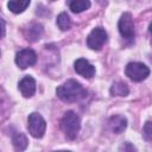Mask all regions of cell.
<instances>
[{
  "instance_id": "obj_1",
  "label": "cell",
  "mask_w": 152,
  "mask_h": 152,
  "mask_svg": "<svg viewBox=\"0 0 152 152\" xmlns=\"http://www.w3.org/2000/svg\"><path fill=\"white\" fill-rule=\"evenodd\" d=\"M57 96L63 102H77L87 96V90L76 80H68L56 89Z\"/></svg>"
},
{
  "instance_id": "obj_2",
  "label": "cell",
  "mask_w": 152,
  "mask_h": 152,
  "mask_svg": "<svg viewBox=\"0 0 152 152\" xmlns=\"http://www.w3.org/2000/svg\"><path fill=\"white\" fill-rule=\"evenodd\" d=\"M61 128L68 139L74 140L78 135V132L81 128L80 116L75 112L68 110L66 113H64V115L61 120Z\"/></svg>"
},
{
  "instance_id": "obj_3",
  "label": "cell",
  "mask_w": 152,
  "mask_h": 152,
  "mask_svg": "<svg viewBox=\"0 0 152 152\" xmlns=\"http://www.w3.org/2000/svg\"><path fill=\"white\" fill-rule=\"evenodd\" d=\"M125 75L134 82H140L144 81L150 75V69L142 63L131 62L125 68Z\"/></svg>"
},
{
  "instance_id": "obj_4",
  "label": "cell",
  "mask_w": 152,
  "mask_h": 152,
  "mask_svg": "<svg viewBox=\"0 0 152 152\" xmlns=\"http://www.w3.org/2000/svg\"><path fill=\"white\" fill-rule=\"evenodd\" d=\"M27 129L33 138H37V139L43 138L46 129V122L40 114L32 113L28 115V119H27Z\"/></svg>"
},
{
  "instance_id": "obj_5",
  "label": "cell",
  "mask_w": 152,
  "mask_h": 152,
  "mask_svg": "<svg viewBox=\"0 0 152 152\" xmlns=\"http://www.w3.org/2000/svg\"><path fill=\"white\" fill-rule=\"evenodd\" d=\"M107 42V32L102 27H95L87 37V45L91 50H101L103 44Z\"/></svg>"
},
{
  "instance_id": "obj_6",
  "label": "cell",
  "mask_w": 152,
  "mask_h": 152,
  "mask_svg": "<svg viewBox=\"0 0 152 152\" xmlns=\"http://www.w3.org/2000/svg\"><path fill=\"white\" fill-rule=\"evenodd\" d=\"M118 28L120 34L126 38V39H131L134 37V21L132 19L131 13H124L118 23Z\"/></svg>"
},
{
  "instance_id": "obj_7",
  "label": "cell",
  "mask_w": 152,
  "mask_h": 152,
  "mask_svg": "<svg viewBox=\"0 0 152 152\" xmlns=\"http://www.w3.org/2000/svg\"><path fill=\"white\" fill-rule=\"evenodd\" d=\"M37 61V55L32 49H23L15 55V63L20 69L32 66Z\"/></svg>"
},
{
  "instance_id": "obj_8",
  "label": "cell",
  "mask_w": 152,
  "mask_h": 152,
  "mask_svg": "<svg viewBox=\"0 0 152 152\" xmlns=\"http://www.w3.org/2000/svg\"><path fill=\"white\" fill-rule=\"evenodd\" d=\"M74 68H75V71L84 78H91L95 75V66L93 64H90L84 58L76 59V62L74 64Z\"/></svg>"
},
{
  "instance_id": "obj_9",
  "label": "cell",
  "mask_w": 152,
  "mask_h": 152,
  "mask_svg": "<svg viewBox=\"0 0 152 152\" xmlns=\"http://www.w3.org/2000/svg\"><path fill=\"white\" fill-rule=\"evenodd\" d=\"M18 88L24 97H31L36 93V81L31 76H25L19 81Z\"/></svg>"
},
{
  "instance_id": "obj_10",
  "label": "cell",
  "mask_w": 152,
  "mask_h": 152,
  "mask_svg": "<svg viewBox=\"0 0 152 152\" xmlns=\"http://www.w3.org/2000/svg\"><path fill=\"white\" fill-rule=\"evenodd\" d=\"M108 125H109V128H110V131L113 133L120 134L127 127V119L125 116H122V115H114V116H112L109 119Z\"/></svg>"
},
{
  "instance_id": "obj_11",
  "label": "cell",
  "mask_w": 152,
  "mask_h": 152,
  "mask_svg": "<svg viewBox=\"0 0 152 152\" xmlns=\"http://www.w3.org/2000/svg\"><path fill=\"white\" fill-rule=\"evenodd\" d=\"M43 34V27L39 24H32L25 30V37L30 42H36Z\"/></svg>"
},
{
  "instance_id": "obj_12",
  "label": "cell",
  "mask_w": 152,
  "mask_h": 152,
  "mask_svg": "<svg viewBox=\"0 0 152 152\" xmlns=\"http://www.w3.org/2000/svg\"><path fill=\"white\" fill-rule=\"evenodd\" d=\"M30 2H31V0H10L7 4V7L11 12L18 14V13L24 12L28 7Z\"/></svg>"
},
{
  "instance_id": "obj_13",
  "label": "cell",
  "mask_w": 152,
  "mask_h": 152,
  "mask_svg": "<svg viewBox=\"0 0 152 152\" xmlns=\"http://www.w3.org/2000/svg\"><path fill=\"white\" fill-rule=\"evenodd\" d=\"M12 144H13L15 150L24 151L28 145V140H27V138H26V135L24 133L18 132L12 137Z\"/></svg>"
},
{
  "instance_id": "obj_14",
  "label": "cell",
  "mask_w": 152,
  "mask_h": 152,
  "mask_svg": "<svg viewBox=\"0 0 152 152\" xmlns=\"http://www.w3.org/2000/svg\"><path fill=\"white\" fill-rule=\"evenodd\" d=\"M109 93L112 96H127L129 93V89L126 83L124 82H115L112 84Z\"/></svg>"
},
{
  "instance_id": "obj_15",
  "label": "cell",
  "mask_w": 152,
  "mask_h": 152,
  "mask_svg": "<svg viewBox=\"0 0 152 152\" xmlns=\"http://www.w3.org/2000/svg\"><path fill=\"white\" fill-rule=\"evenodd\" d=\"M69 7L74 13H81L90 7V1L89 0H71L69 4Z\"/></svg>"
},
{
  "instance_id": "obj_16",
  "label": "cell",
  "mask_w": 152,
  "mask_h": 152,
  "mask_svg": "<svg viewBox=\"0 0 152 152\" xmlns=\"http://www.w3.org/2000/svg\"><path fill=\"white\" fill-rule=\"evenodd\" d=\"M57 26L62 31H68L70 28L71 20H70V17L65 12H62V13L58 14V17H57Z\"/></svg>"
},
{
  "instance_id": "obj_17",
  "label": "cell",
  "mask_w": 152,
  "mask_h": 152,
  "mask_svg": "<svg viewBox=\"0 0 152 152\" xmlns=\"http://www.w3.org/2000/svg\"><path fill=\"white\" fill-rule=\"evenodd\" d=\"M142 137L146 141H152V121L145 122L142 127Z\"/></svg>"
},
{
  "instance_id": "obj_18",
  "label": "cell",
  "mask_w": 152,
  "mask_h": 152,
  "mask_svg": "<svg viewBox=\"0 0 152 152\" xmlns=\"http://www.w3.org/2000/svg\"><path fill=\"white\" fill-rule=\"evenodd\" d=\"M1 25H2V28H1V30H2V33H1V36L4 37V36H5V27H6V26H5V20H4V19H1Z\"/></svg>"
},
{
  "instance_id": "obj_19",
  "label": "cell",
  "mask_w": 152,
  "mask_h": 152,
  "mask_svg": "<svg viewBox=\"0 0 152 152\" xmlns=\"http://www.w3.org/2000/svg\"><path fill=\"white\" fill-rule=\"evenodd\" d=\"M148 32L152 34V21L150 23V25H148Z\"/></svg>"
},
{
  "instance_id": "obj_20",
  "label": "cell",
  "mask_w": 152,
  "mask_h": 152,
  "mask_svg": "<svg viewBox=\"0 0 152 152\" xmlns=\"http://www.w3.org/2000/svg\"><path fill=\"white\" fill-rule=\"evenodd\" d=\"M51 1H53V0H51Z\"/></svg>"
}]
</instances>
